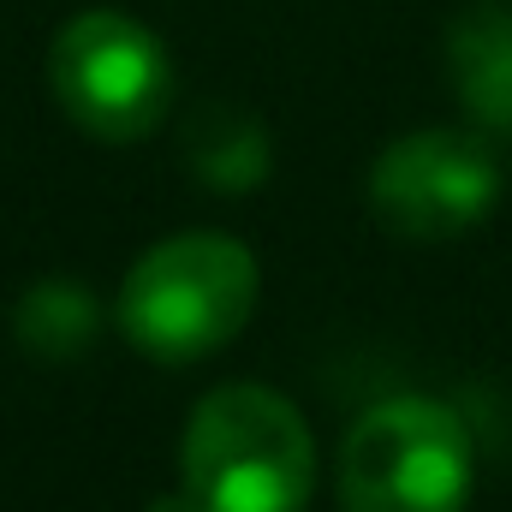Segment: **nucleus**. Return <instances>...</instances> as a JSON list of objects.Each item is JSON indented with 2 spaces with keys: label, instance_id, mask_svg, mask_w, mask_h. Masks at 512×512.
Segmentation results:
<instances>
[{
  "label": "nucleus",
  "instance_id": "obj_1",
  "mask_svg": "<svg viewBox=\"0 0 512 512\" xmlns=\"http://www.w3.org/2000/svg\"><path fill=\"white\" fill-rule=\"evenodd\" d=\"M185 495L203 512H304L316 441L292 399L256 382L215 387L179 441Z\"/></svg>",
  "mask_w": 512,
  "mask_h": 512
},
{
  "label": "nucleus",
  "instance_id": "obj_2",
  "mask_svg": "<svg viewBox=\"0 0 512 512\" xmlns=\"http://www.w3.org/2000/svg\"><path fill=\"white\" fill-rule=\"evenodd\" d=\"M256 304V262L227 233H179L131 262L120 328L155 364H197L221 352Z\"/></svg>",
  "mask_w": 512,
  "mask_h": 512
},
{
  "label": "nucleus",
  "instance_id": "obj_3",
  "mask_svg": "<svg viewBox=\"0 0 512 512\" xmlns=\"http://www.w3.org/2000/svg\"><path fill=\"white\" fill-rule=\"evenodd\" d=\"M471 435L441 399H387L364 411L340 447L346 512H465L471 507Z\"/></svg>",
  "mask_w": 512,
  "mask_h": 512
},
{
  "label": "nucleus",
  "instance_id": "obj_4",
  "mask_svg": "<svg viewBox=\"0 0 512 512\" xmlns=\"http://www.w3.org/2000/svg\"><path fill=\"white\" fill-rule=\"evenodd\" d=\"M48 78H54V96L72 114V126H84L102 143L149 137L173 102L167 48L155 42L149 24H137L131 12H114V6L78 12L54 36Z\"/></svg>",
  "mask_w": 512,
  "mask_h": 512
},
{
  "label": "nucleus",
  "instance_id": "obj_5",
  "mask_svg": "<svg viewBox=\"0 0 512 512\" xmlns=\"http://www.w3.org/2000/svg\"><path fill=\"white\" fill-rule=\"evenodd\" d=\"M501 197V173L471 131H411L387 143L370 173V209L399 239H453L477 227Z\"/></svg>",
  "mask_w": 512,
  "mask_h": 512
},
{
  "label": "nucleus",
  "instance_id": "obj_6",
  "mask_svg": "<svg viewBox=\"0 0 512 512\" xmlns=\"http://www.w3.org/2000/svg\"><path fill=\"white\" fill-rule=\"evenodd\" d=\"M447 72L483 126H512V0H477L453 18Z\"/></svg>",
  "mask_w": 512,
  "mask_h": 512
},
{
  "label": "nucleus",
  "instance_id": "obj_7",
  "mask_svg": "<svg viewBox=\"0 0 512 512\" xmlns=\"http://www.w3.org/2000/svg\"><path fill=\"white\" fill-rule=\"evenodd\" d=\"M96 334V298L66 286V280H48V286H30L24 304H18V340L36 352V358H78Z\"/></svg>",
  "mask_w": 512,
  "mask_h": 512
},
{
  "label": "nucleus",
  "instance_id": "obj_8",
  "mask_svg": "<svg viewBox=\"0 0 512 512\" xmlns=\"http://www.w3.org/2000/svg\"><path fill=\"white\" fill-rule=\"evenodd\" d=\"M149 512H203L191 495H173V501H161V507H149Z\"/></svg>",
  "mask_w": 512,
  "mask_h": 512
}]
</instances>
